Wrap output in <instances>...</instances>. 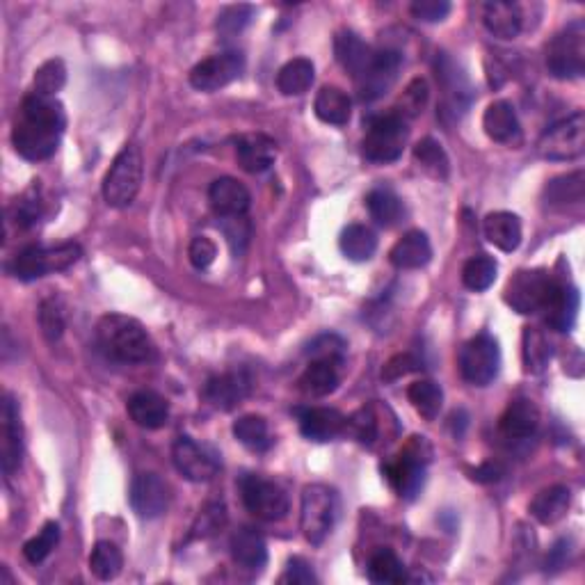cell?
I'll use <instances>...</instances> for the list:
<instances>
[{"instance_id": "obj_22", "label": "cell", "mask_w": 585, "mask_h": 585, "mask_svg": "<svg viewBox=\"0 0 585 585\" xmlns=\"http://www.w3.org/2000/svg\"><path fill=\"white\" fill-rule=\"evenodd\" d=\"M238 165L250 174H261L272 167L277 158V144L263 133L243 135L236 144Z\"/></svg>"}, {"instance_id": "obj_28", "label": "cell", "mask_w": 585, "mask_h": 585, "mask_svg": "<svg viewBox=\"0 0 585 585\" xmlns=\"http://www.w3.org/2000/svg\"><path fill=\"white\" fill-rule=\"evenodd\" d=\"M334 53L336 60L341 62V67L348 71L352 78H359L368 69V64L373 62L375 51L368 46L362 37L355 35V32L343 30L334 39Z\"/></svg>"}, {"instance_id": "obj_41", "label": "cell", "mask_w": 585, "mask_h": 585, "mask_svg": "<svg viewBox=\"0 0 585 585\" xmlns=\"http://www.w3.org/2000/svg\"><path fill=\"white\" fill-rule=\"evenodd\" d=\"M407 398L414 405V410L419 412L426 421H435L444 405V391L437 382L432 380H419L407 389Z\"/></svg>"}, {"instance_id": "obj_58", "label": "cell", "mask_w": 585, "mask_h": 585, "mask_svg": "<svg viewBox=\"0 0 585 585\" xmlns=\"http://www.w3.org/2000/svg\"><path fill=\"white\" fill-rule=\"evenodd\" d=\"M282 583H300V585H311L318 583L314 570L304 558H291L286 565V572L282 576Z\"/></svg>"}, {"instance_id": "obj_15", "label": "cell", "mask_w": 585, "mask_h": 585, "mask_svg": "<svg viewBox=\"0 0 585 585\" xmlns=\"http://www.w3.org/2000/svg\"><path fill=\"white\" fill-rule=\"evenodd\" d=\"M403 67V58L398 51L384 48V51H375L373 62L368 69L357 78V90L362 101H375L391 90L396 83L398 71Z\"/></svg>"}, {"instance_id": "obj_38", "label": "cell", "mask_w": 585, "mask_h": 585, "mask_svg": "<svg viewBox=\"0 0 585 585\" xmlns=\"http://www.w3.org/2000/svg\"><path fill=\"white\" fill-rule=\"evenodd\" d=\"M341 252L346 254V259L355 263H364L373 259L375 250H378V236L364 224H350L348 229H343L341 234Z\"/></svg>"}, {"instance_id": "obj_54", "label": "cell", "mask_w": 585, "mask_h": 585, "mask_svg": "<svg viewBox=\"0 0 585 585\" xmlns=\"http://www.w3.org/2000/svg\"><path fill=\"white\" fill-rule=\"evenodd\" d=\"M343 432H350L359 444L371 446L375 442V437H378V421H375L373 412L364 407V410H359L352 414L350 419H346V430Z\"/></svg>"}, {"instance_id": "obj_6", "label": "cell", "mask_w": 585, "mask_h": 585, "mask_svg": "<svg viewBox=\"0 0 585 585\" xmlns=\"http://www.w3.org/2000/svg\"><path fill=\"white\" fill-rule=\"evenodd\" d=\"M556 286L547 270H519L506 286V302L522 316L538 314L549 304Z\"/></svg>"}, {"instance_id": "obj_42", "label": "cell", "mask_w": 585, "mask_h": 585, "mask_svg": "<svg viewBox=\"0 0 585 585\" xmlns=\"http://www.w3.org/2000/svg\"><path fill=\"white\" fill-rule=\"evenodd\" d=\"M124 567V556L112 542H96L90 554V570L99 581L117 579Z\"/></svg>"}, {"instance_id": "obj_44", "label": "cell", "mask_w": 585, "mask_h": 585, "mask_svg": "<svg viewBox=\"0 0 585 585\" xmlns=\"http://www.w3.org/2000/svg\"><path fill=\"white\" fill-rule=\"evenodd\" d=\"M234 437L240 444L250 448V451H266L272 444L268 423L263 416L256 414H245L234 423Z\"/></svg>"}, {"instance_id": "obj_3", "label": "cell", "mask_w": 585, "mask_h": 585, "mask_svg": "<svg viewBox=\"0 0 585 585\" xmlns=\"http://www.w3.org/2000/svg\"><path fill=\"white\" fill-rule=\"evenodd\" d=\"M142 154L135 144H126L112 160L110 170L103 179V197L110 208H126L135 202L142 188Z\"/></svg>"}, {"instance_id": "obj_11", "label": "cell", "mask_w": 585, "mask_h": 585, "mask_svg": "<svg viewBox=\"0 0 585 585\" xmlns=\"http://www.w3.org/2000/svg\"><path fill=\"white\" fill-rule=\"evenodd\" d=\"M423 448H428L426 439L414 437V442L400 453V458L387 467L391 485L407 501L416 499L423 490V483H426V464L430 453L423 455Z\"/></svg>"}, {"instance_id": "obj_55", "label": "cell", "mask_w": 585, "mask_h": 585, "mask_svg": "<svg viewBox=\"0 0 585 585\" xmlns=\"http://www.w3.org/2000/svg\"><path fill=\"white\" fill-rule=\"evenodd\" d=\"M410 12L414 19L423 23H439L451 14V3L448 0H416V3H412Z\"/></svg>"}, {"instance_id": "obj_49", "label": "cell", "mask_w": 585, "mask_h": 585, "mask_svg": "<svg viewBox=\"0 0 585 585\" xmlns=\"http://www.w3.org/2000/svg\"><path fill=\"white\" fill-rule=\"evenodd\" d=\"M60 542V526L55 522H48L44 524L42 531H39L35 538L26 542V547H23V556L28 558V563L37 565L51 556V551L58 547Z\"/></svg>"}, {"instance_id": "obj_36", "label": "cell", "mask_w": 585, "mask_h": 585, "mask_svg": "<svg viewBox=\"0 0 585 585\" xmlns=\"http://www.w3.org/2000/svg\"><path fill=\"white\" fill-rule=\"evenodd\" d=\"M314 78H316L314 62L307 58H295L279 69L277 87L284 96H300L314 85Z\"/></svg>"}, {"instance_id": "obj_53", "label": "cell", "mask_w": 585, "mask_h": 585, "mask_svg": "<svg viewBox=\"0 0 585 585\" xmlns=\"http://www.w3.org/2000/svg\"><path fill=\"white\" fill-rule=\"evenodd\" d=\"M307 355L309 359H325V362L343 366L346 362V341L339 334H323L309 343Z\"/></svg>"}, {"instance_id": "obj_47", "label": "cell", "mask_w": 585, "mask_h": 585, "mask_svg": "<svg viewBox=\"0 0 585 585\" xmlns=\"http://www.w3.org/2000/svg\"><path fill=\"white\" fill-rule=\"evenodd\" d=\"M224 524H227V508H224L222 501H211L206 503L199 512L195 524H192V533L190 538L192 540H206V538H213L215 533H220Z\"/></svg>"}, {"instance_id": "obj_60", "label": "cell", "mask_w": 585, "mask_h": 585, "mask_svg": "<svg viewBox=\"0 0 585 585\" xmlns=\"http://www.w3.org/2000/svg\"><path fill=\"white\" fill-rule=\"evenodd\" d=\"M570 554H572L570 542L560 540L556 547L551 549V554L547 558V567H551V570H563V567L567 565V560H570Z\"/></svg>"}, {"instance_id": "obj_21", "label": "cell", "mask_w": 585, "mask_h": 585, "mask_svg": "<svg viewBox=\"0 0 585 585\" xmlns=\"http://www.w3.org/2000/svg\"><path fill=\"white\" fill-rule=\"evenodd\" d=\"M126 410L135 426H140L144 430L163 428L167 419H170V405H167V400L149 389L135 391V394L128 398Z\"/></svg>"}, {"instance_id": "obj_5", "label": "cell", "mask_w": 585, "mask_h": 585, "mask_svg": "<svg viewBox=\"0 0 585 585\" xmlns=\"http://www.w3.org/2000/svg\"><path fill=\"white\" fill-rule=\"evenodd\" d=\"M547 69L558 80H574L585 74V26L574 21L551 39L547 48Z\"/></svg>"}, {"instance_id": "obj_7", "label": "cell", "mask_w": 585, "mask_h": 585, "mask_svg": "<svg viewBox=\"0 0 585 585\" xmlns=\"http://www.w3.org/2000/svg\"><path fill=\"white\" fill-rule=\"evenodd\" d=\"M407 135H410L407 119L396 115V112L375 117L373 122L368 124L366 138L362 144L364 156L368 160H373V163H394V160L403 156Z\"/></svg>"}, {"instance_id": "obj_25", "label": "cell", "mask_w": 585, "mask_h": 585, "mask_svg": "<svg viewBox=\"0 0 585 585\" xmlns=\"http://www.w3.org/2000/svg\"><path fill=\"white\" fill-rule=\"evenodd\" d=\"M540 426V412L531 400L517 398L508 405V410L503 412L499 430L506 439L512 442H524V439L533 437L535 430Z\"/></svg>"}, {"instance_id": "obj_35", "label": "cell", "mask_w": 585, "mask_h": 585, "mask_svg": "<svg viewBox=\"0 0 585 585\" xmlns=\"http://www.w3.org/2000/svg\"><path fill=\"white\" fill-rule=\"evenodd\" d=\"M314 110L320 122L332 126H346L352 115V103L350 96L339 90V87H323L316 96Z\"/></svg>"}, {"instance_id": "obj_2", "label": "cell", "mask_w": 585, "mask_h": 585, "mask_svg": "<svg viewBox=\"0 0 585 585\" xmlns=\"http://www.w3.org/2000/svg\"><path fill=\"white\" fill-rule=\"evenodd\" d=\"M80 254L83 250L76 243H62L55 247L28 245L12 259L10 272L21 282H35V279L51 275V272L71 268L80 259Z\"/></svg>"}, {"instance_id": "obj_33", "label": "cell", "mask_w": 585, "mask_h": 585, "mask_svg": "<svg viewBox=\"0 0 585 585\" xmlns=\"http://www.w3.org/2000/svg\"><path fill=\"white\" fill-rule=\"evenodd\" d=\"M579 291L576 288L567 286H556L554 295L547 307H544V314H547V325L554 327L556 332H570L576 316H579Z\"/></svg>"}, {"instance_id": "obj_39", "label": "cell", "mask_w": 585, "mask_h": 585, "mask_svg": "<svg viewBox=\"0 0 585 585\" xmlns=\"http://www.w3.org/2000/svg\"><path fill=\"white\" fill-rule=\"evenodd\" d=\"M547 202L551 206H567V204H579L585 197V172L576 170L570 174L556 176L547 183Z\"/></svg>"}, {"instance_id": "obj_13", "label": "cell", "mask_w": 585, "mask_h": 585, "mask_svg": "<svg viewBox=\"0 0 585 585\" xmlns=\"http://www.w3.org/2000/svg\"><path fill=\"white\" fill-rule=\"evenodd\" d=\"M172 460L176 471L192 483H211L218 476L220 462L206 446L197 444L192 437H179L172 446Z\"/></svg>"}, {"instance_id": "obj_43", "label": "cell", "mask_w": 585, "mask_h": 585, "mask_svg": "<svg viewBox=\"0 0 585 585\" xmlns=\"http://www.w3.org/2000/svg\"><path fill=\"white\" fill-rule=\"evenodd\" d=\"M496 272H499V263H496L492 256L478 254L471 256V259L464 263L462 268V282L469 291H487L496 282Z\"/></svg>"}, {"instance_id": "obj_16", "label": "cell", "mask_w": 585, "mask_h": 585, "mask_svg": "<svg viewBox=\"0 0 585 585\" xmlns=\"http://www.w3.org/2000/svg\"><path fill=\"white\" fill-rule=\"evenodd\" d=\"M0 462H3L5 476H14L21 467L23 458V426L19 403L12 396L3 398V412H0Z\"/></svg>"}, {"instance_id": "obj_10", "label": "cell", "mask_w": 585, "mask_h": 585, "mask_svg": "<svg viewBox=\"0 0 585 585\" xmlns=\"http://www.w3.org/2000/svg\"><path fill=\"white\" fill-rule=\"evenodd\" d=\"M240 496H243L245 508L263 522H282L291 508L282 487L263 476L250 474L240 480Z\"/></svg>"}, {"instance_id": "obj_12", "label": "cell", "mask_w": 585, "mask_h": 585, "mask_svg": "<svg viewBox=\"0 0 585 585\" xmlns=\"http://www.w3.org/2000/svg\"><path fill=\"white\" fill-rule=\"evenodd\" d=\"M245 55L240 51L218 53L195 64L190 71V85L197 92H218L243 74Z\"/></svg>"}, {"instance_id": "obj_51", "label": "cell", "mask_w": 585, "mask_h": 585, "mask_svg": "<svg viewBox=\"0 0 585 585\" xmlns=\"http://www.w3.org/2000/svg\"><path fill=\"white\" fill-rule=\"evenodd\" d=\"M252 16H254L252 5H229L218 14V23H215V28H218L222 37H227V39L236 37L250 26Z\"/></svg>"}, {"instance_id": "obj_24", "label": "cell", "mask_w": 585, "mask_h": 585, "mask_svg": "<svg viewBox=\"0 0 585 585\" xmlns=\"http://www.w3.org/2000/svg\"><path fill=\"white\" fill-rule=\"evenodd\" d=\"M300 430L311 442H332L346 430V416L334 407H311L300 416Z\"/></svg>"}, {"instance_id": "obj_57", "label": "cell", "mask_w": 585, "mask_h": 585, "mask_svg": "<svg viewBox=\"0 0 585 585\" xmlns=\"http://www.w3.org/2000/svg\"><path fill=\"white\" fill-rule=\"evenodd\" d=\"M188 256H190L192 266H195L197 270H204V268H208L215 261V256H218V247H215V243H213L211 238L197 236L190 243Z\"/></svg>"}, {"instance_id": "obj_4", "label": "cell", "mask_w": 585, "mask_h": 585, "mask_svg": "<svg viewBox=\"0 0 585 585\" xmlns=\"http://www.w3.org/2000/svg\"><path fill=\"white\" fill-rule=\"evenodd\" d=\"M336 510H339V503H336V492L327 485H307L302 492V506H300V526L307 542L323 544L327 535L332 533L334 522H336Z\"/></svg>"}, {"instance_id": "obj_45", "label": "cell", "mask_w": 585, "mask_h": 585, "mask_svg": "<svg viewBox=\"0 0 585 585\" xmlns=\"http://www.w3.org/2000/svg\"><path fill=\"white\" fill-rule=\"evenodd\" d=\"M551 355V343L547 339V334L538 327H526L524 330V364L528 373H542L544 368L549 366Z\"/></svg>"}, {"instance_id": "obj_31", "label": "cell", "mask_w": 585, "mask_h": 585, "mask_svg": "<svg viewBox=\"0 0 585 585\" xmlns=\"http://www.w3.org/2000/svg\"><path fill=\"white\" fill-rule=\"evenodd\" d=\"M485 238L501 252H515L522 245V222L515 213L496 211L485 218Z\"/></svg>"}, {"instance_id": "obj_20", "label": "cell", "mask_w": 585, "mask_h": 585, "mask_svg": "<svg viewBox=\"0 0 585 585\" xmlns=\"http://www.w3.org/2000/svg\"><path fill=\"white\" fill-rule=\"evenodd\" d=\"M208 202H211L213 211L222 215V218H240L250 208L252 197L243 183L231 179V176H222V179H215L211 188H208Z\"/></svg>"}, {"instance_id": "obj_50", "label": "cell", "mask_w": 585, "mask_h": 585, "mask_svg": "<svg viewBox=\"0 0 585 585\" xmlns=\"http://www.w3.org/2000/svg\"><path fill=\"white\" fill-rule=\"evenodd\" d=\"M67 85V67L64 62L53 58L46 60L42 67L35 71V92L46 96H58L62 87Z\"/></svg>"}, {"instance_id": "obj_23", "label": "cell", "mask_w": 585, "mask_h": 585, "mask_svg": "<svg viewBox=\"0 0 585 585\" xmlns=\"http://www.w3.org/2000/svg\"><path fill=\"white\" fill-rule=\"evenodd\" d=\"M483 128L494 142L519 144L522 142V124L510 101H494L483 115Z\"/></svg>"}, {"instance_id": "obj_14", "label": "cell", "mask_w": 585, "mask_h": 585, "mask_svg": "<svg viewBox=\"0 0 585 585\" xmlns=\"http://www.w3.org/2000/svg\"><path fill=\"white\" fill-rule=\"evenodd\" d=\"M60 138H62V133L55 131V128L35 124L23 117L14 124V131H12V144H14L16 154L23 156L26 160H32V163L51 158L60 147Z\"/></svg>"}, {"instance_id": "obj_18", "label": "cell", "mask_w": 585, "mask_h": 585, "mask_svg": "<svg viewBox=\"0 0 585 585\" xmlns=\"http://www.w3.org/2000/svg\"><path fill=\"white\" fill-rule=\"evenodd\" d=\"M131 508L140 519H158L167 510L170 494L165 480L158 474H138L131 483Z\"/></svg>"}, {"instance_id": "obj_26", "label": "cell", "mask_w": 585, "mask_h": 585, "mask_svg": "<svg viewBox=\"0 0 585 585\" xmlns=\"http://www.w3.org/2000/svg\"><path fill=\"white\" fill-rule=\"evenodd\" d=\"M485 28L499 39H515L524 30V7L519 3L494 0L483 7Z\"/></svg>"}, {"instance_id": "obj_32", "label": "cell", "mask_w": 585, "mask_h": 585, "mask_svg": "<svg viewBox=\"0 0 585 585\" xmlns=\"http://www.w3.org/2000/svg\"><path fill=\"white\" fill-rule=\"evenodd\" d=\"M341 382V366L325 359H309V366L304 368L300 378V389L307 396H330Z\"/></svg>"}, {"instance_id": "obj_30", "label": "cell", "mask_w": 585, "mask_h": 585, "mask_svg": "<svg viewBox=\"0 0 585 585\" xmlns=\"http://www.w3.org/2000/svg\"><path fill=\"white\" fill-rule=\"evenodd\" d=\"M21 117L30 119V122L42 124L55 131L64 133L67 126V115H64V106L58 101V96H46L32 92L21 103Z\"/></svg>"}, {"instance_id": "obj_27", "label": "cell", "mask_w": 585, "mask_h": 585, "mask_svg": "<svg viewBox=\"0 0 585 585\" xmlns=\"http://www.w3.org/2000/svg\"><path fill=\"white\" fill-rule=\"evenodd\" d=\"M231 556L247 572H261L268 563V544L256 528H240L231 538Z\"/></svg>"}, {"instance_id": "obj_17", "label": "cell", "mask_w": 585, "mask_h": 585, "mask_svg": "<svg viewBox=\"0 0 585 585\" xmlns=\"http://www.w3.org/2000/svg\"><path fill=\"white\" fill-rule=\"evenodd\" d=\"M252 391V378L243 371H229L222 375H215L206 382L204 387V400L215 410L231 412L250 396Z\"/></svg>"}, {"instance_id": "obj_59", "label": "cell", "mask_w": 585, "mask_h": 585, "mask_svg": "<svg viewBox=\"0 0 585 585\" xmlns=\"http://www.w3.org/2000/svg\"><path fill=\"white\" fill-rule=\"evenodd\" d=\"M506 474V469L501 467L499 462H485L480 464L478 469H474V480H478V483H496V480H501V476Z\"/></svg>"}, {"instance_id": "obj_48", "label": "cell", "mask_w": 585, "mask_h": 585, "mask_svg": "<svg viewBox=\"0 0 585 585\" xmlns=\"http://www.w3.org/2000/svg\"><path fill=\"white\" fill-rule=\"evenodd\" d=\"M39 318V327H42V334L46 336V341H60V336L64 334V327H67V318H64V307L58 298H46L39 304L37 311Z\"/></svg>"}, {"instance_id": "obj_29", "label": "cell", "mask_w": 585, "mask_h": 585, "mask_svg": "<svg viewBox=\"0 0 585 585\" xmlns=\"http://www.w3.org/2000/svg\"><path fill=\"white\" fill-rule=\"evenodd\" d=\"M391 263L398 270H419L428 266L432 259V245L423 231H407V234L391 247Z\"/></svg>"}, {"instance_id": "obj_37", "label": "cell", "mask_w": 585, "mask_h": 585, "mask_svg": "<svg viewBox=\"0 0 585 585\" xmlns=\"http://www.w3.org/2000/svg\"><path fill=\"white\" fill-rule=\"evenodd\" d=\"M366 206H368V213H371V218L384 229L396 227L405 215L403 202H400L396 192L389 188H375L368 192Z\"/></svg>"}, {"instance_id": "obj_52", "label": "cell", "mask_w": 585, "mask_h": 585, "mask_svg": "<svg viewBox=\"0 0 585 585\" xmlns=\"http://www.w3.org/2000/svg\"><path fill=\"white\" fill-rule=\"evenodd\" d=\"M428 83L423 78H414L410 85H407V90L403 92V99H400L398 108H396V115H400L403 119H414L419 117L423 108H426L428 103Z\"/></svg>"}, {"instance_id": "obj_56", "label": "cell", "mask_w": 585, "mask_h": 585, "mask_svg": "<svg viewBox=\"0 0 585 585\" xmlns=\"http://www.w3.org/2000/svg\"><path fill=\"white\" fill-rule=\"evenodd\" d=\"M419 366H421L419 359L410 355V352H405V355H396V357H391L387 364H384L382 380L396 382L400 378H405V375L419 371Z\"/></svg>"}, {"instance_id": "obj_9", "label": "cell", "mask_w": 585, "mask_h": 585, "mask_svg": "<svg viewBox=\"0 0 585 585\" xmlns=\"http://www.w3.org/2000/svg\"><path fill=\"white\" fill-rule=\"evenodd\" d=\"M538 151L547 160H576L585 154V117L583 112L560 119L540 135Z\"/></svg>"}, {"instance_id": "obj_19", "label": "cell", "mask_w": 585, "mask_h": 585, "mask_svg": "<svg viewBox=\"0 0 585 585\" xmlns=\"http://www.w3.org/2000/svg\"><path fill=\"white\" fill-rule=\"evenodd\" d=\"M437 78L444 87V112H451L453 117H460L471 103V85L467 76L462 74L448 55L437 58Z\"/></svg>"}, {"instance_id": "obj_34", "label": "cell", "mask_w": 585, "mask_h": 585, "mask_svg": "<svg viewBox=\"0 0 585 585\" xmlns=\"http://www.w3.org/2000/svg\"><path fill=\"white\" fill-rule=\"evenodd\" d=\"M570 503H572V492L567 490L565 485L547 487V490H542L531 501V515L544 526L558 524L560 519L567 515V510H570Z\"/></svg>"}, {"instance_id": "obj_40", "label": "cell", "mask_w": 585, "mask_h": 585, "mask_svg": "<svg viewBox=\"0 0 585 585\" xmlns=\"http://www.w3.org/2000/svg\"><path fill=\"white\" fill-rule=\"evenodd\" d=\"M368 579L375 585H396L407 581L403 560L391 549H378L368 560Z\"/></svg>"}, {"instance_id": "obj_1", "label": "cell", "mask_w": 585, "mask_h": 585, "mask_svg": "<svg viewBox=\"0 0 585 585\" xmlns=\"http://www.w3.org/2000/svg\"><path fill=\"white\" fill-rule=\"evenodd\" d=\"M96 343L115 362L142 364L154 355V346L138 320L122 314H106L96 323Z\"/></svg>"}, {"instance_id": "obj_46", "label": "cell", "mask_w": 585, "mask_h": 585, "mask_svg": "<svg viewBox=\"0 0 585 585\" xmlns=\"http://www.w3.org/2000/svg\"><path fill=\"white\" fill-rule=\"evenodd\" d=\"M414 158L419 167H423L430 176H435V179H446L448 176V156L442 144L432 138L421 140L419 144L414 147Z\"/></svg>"}, {"instance_id": "obj_8", "label": "cell", "mask_w": 585, "mask_h": 585, "mask_svg": "<svg viewBox=\"0 0 585 585\" xmlns=\"http://www.w3.org/2000/svg\"><path fill=\"white\" fill-rule=\"evenodd\" d=\"M501 368V348L492 334L480 332L460 350V373L464 382L487 387Z\"/></svg>"}]
</instances>
